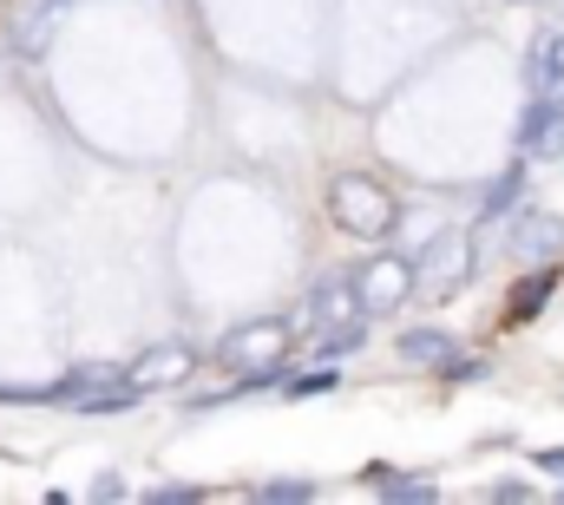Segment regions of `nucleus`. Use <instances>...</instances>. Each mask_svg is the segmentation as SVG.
I'll use <instances>...</instances> for the list:
<instances>
[{"mask_svg": "<svg viewBox=\"0 0 564 505\" xmlns=\"http://www.w3.org/2000/svg\"><path fill=\"white\" fill-rule=\"evenodd\" d=\"M328 217H335V230H348V237H361V244H381V237L401 224V204H394V191H388L381 178L341 171V178L328 184Z\"/></svg>", "mask_w": 564, "mask_h": 505, "instance_id": "nucleus-1", "label": "nucleus"}, {"mask_svg": "<svg viewBox=\"0 0 564 505\" xmlns=\"http://www.w3.org/2000/svg\"><path fill=\"white\" fill-rule=\"evenodd\" d=\"M473 269H479V244H473L466 230H440V237L414 256V289H426V296H453V289L473 282Z\"/></svg>", "mask_w": 564, "mask_h": 505, "instance_id": "nucleus-2", "label": "nucleus"}, {"mask_svg": "<svg viewBox=\"0 0 564 505\" xmlns=\"http://www.w3.org/2000/svg\"><path fill=\"white\" fill-rule=\"evenodd\" d=\"M217 362L237 368V375H257L270 362H289V322L282 315H263V322H243L217 342Z\"/></svg>", "mask_w": 564, "mask_h": 505, "instance_id": "nucleus-3", "label": "nucleus"}, {"mask_svg": "<svg viewBox=\"0 0 564 505\" xmlns=\"http://www.w3.org/2000/svg\"><path fill=\"white\" fill-rule=\"evenodd\" d=\"M414 296V262L408 256H368L361 269H355V302H361V315H388V309H401Z\"/></svg>", "mask_w": 564, "mask_h": 505, "instance_id": "nucleus-4", "label": "nucleus"}, {"mask_svg": "<svg viewBox=\"0 0 564 505\" xmlns=\"http://www.w3.org/2000/svg\"><path fill=\"white\" fill-rule=\"evenodd\" d=\"M191 368H197V355H191L184 342H158V348H144L139 362H126V380H132L139 394H158V387H177Z\"/></svg>", "mask_w": 564, "mask_h": 505, "instance_id": "nucleus-5", "label": "nucleus"}, {"mask_svg": "<svg viewBox=\"0 0 564 505\" xmlns=\"http://www.w3.org/2000/svg\"><path fill=\"white\" fill-rule=\"evenodd\" d=\"M341 322H361L355 276H322V282L308 289V329H341Z\"/></svg>", "mask_w": 564, "mask_h": 505, "instance_id": "nucleus-6", "label": "nucleus"}, {"mask_svg": "<svg viewBox=\"0 0 564 505\" xmlns=\"http://www.w3.org/2000/svg\"><path fill=\"white\" fill-rule=\"evenodd\" d=\"M59 7H66V0H26V7L13 13V26H7V46H13V53H46Z\"/></svg>", "mask_w": 564, "mask_h": 505, "instance_id": "nucleus-7", "label": "nucleus"}, {"mask_svg": "<svg viewBox=\"0 0 564 505\" xmlns=\"http://www.w3.org/2000/svg\"><path fill=\"white\" fill-rule=\"evenodd\" d=\"M558 250H564V224H558V217L519 211V230H512V256H525V262H552Z\"/></svg>", "mask_w": 564, "mask_h": 505, "instance_id": "nucleus-8", "label": "nucleus"}, {"mask_svg": "<svg viewBox=\"0 0 564 505\" xmlns=\"http://www.w3.org/2000/svg\"><path fill=\"white\" fill-rule=\"evenodd\" d=\"M552 289H558V262H539V269H532V276H525V282L512 289L506 315H512V322H532V315H539V309L552 302Z\"/></svg>", "mask_w": 564, "mask_h": 505, "instance_id": "nucleus-9", "label": "nucleus"}, {"mask_svg": "<svg viewBox=\"0 0 564 505\" xmlns=\"http://www.w3.org/2000/svg\"><path fill=\"white\" fill-rule=\"evenodd\" d=\"M453 355H459V342L446 329H408L401 335V362H414V368H446Z\"/></svg>", "mask_w": 564, "mask_h": 505, "instance_id": "nucleus-10", "label": "nucleus"}, {"mask_svg": "<svg viewBox=\"0 0 564 505\" xmlns=\"http://www.w3.org/2000/svg\"><path fill=\"white\" fill-rule=\"evenodd\" d=\"M368 486L388 493V499H440L433 480H414V473H394V466H368Z\"/></svg>", "mask_w": 564, "mask_h": 505, "instance_id": "nucleus-11", "label": "nucleus"}, {"mask_svg": "<svg viewBox=\"0 0 564 505\" xmlns=\"http://www.w3.org/2000/svg\"><path fill=\"white\" fill-rule=\"evenodd\" d=\"M519 197H525V164H512V171H506V178L486 191L479 217H486V224H499V217H512V211H519Z\"/></svg>", "mask_w": 564, "mask_h": 505, "instance_id": "nucleus-12", "label": "nucleus"}, {"mask_svg": "<svg viewBox=\"0 0 564 505\" xmlns=\"http://www.w3.org/2000/svg\"><path fill=\"white\" fill-rule=\"evenodd\" d=\"M361 322H341V329H322V342H315V362H341V355H355L361 348Z\"/></svg>", "mask_w": 564, "mask_h": 505, "instance_id": "nucleus-13", "label": "nucleus"}, {"mask_svg": "<svg viewBox=\"0 0 564 505\" xmlns=\"http://www.w3.org/2000/svg\"><path fill=\"white\" fill-rule=\"evenodd\" d=\"M257 499H276V505H302V499H315V480H270V486H257Z\"/></svg>", "mask_w": 564, "mask_h": 505, "instance_id": "nucleus-14", "label": "nucleus"}, {"mask_svg": "<svg viewBox=\"0 0 564 505\" xmlns=\"http://www.w3.org/2000/svg\"><path fill=\"white\" fill-rule=\"evenodd\" d=\"M440 375H453V380H479V375H486V362H479V355H453V362H446Z\"/></svg>", "mask_w": 564, "mask_h": 505, "instance_id": "nucleus-15", "label": "nucleus"}, {"mask_svg": "<svg viewBox=\"0 0 564 505\" xmlns=\"http://www.w3.org/2000/svg\"><path fill=\"white\" fill-rule=\"evenodd\" d=\"M151 499L158 505H197L204 493H197V486H151Z\"/></svg>", "mask_w": 564, "mask_h": 505, "instance_id": "nucleus-16", "label": "nucleus"}, {"mask_svg": "<svg viewBox=\"0 0 564 505\" xmlns=\"http://www.w3.org/2000/svg\"><path fill=\"white\" fill-rule=\"evenodd\" d=\"M322 387H335L328 368H322V375H295V380H289V394H322Z\"/></svg>", "mask_w": 564, "mask_h": 505, "instance_id": "nucleus-17", "label": "nucleus"}, {"mask_svg": "<svg viewBox=\"0 0 564 505\" xmlns=\"http://www.w3.org/2000/svg\"><path fill=\"white\" fill-rule=\"evenodd\" d=\"M539 466H545V473H564V447H552V453H539Z\"/></svg>", "mask_w": 564, "mask_h": 505, "instance_id": "nucleus-18", "label": "nucleus"}]
</instances>
